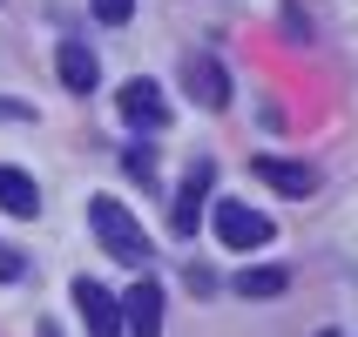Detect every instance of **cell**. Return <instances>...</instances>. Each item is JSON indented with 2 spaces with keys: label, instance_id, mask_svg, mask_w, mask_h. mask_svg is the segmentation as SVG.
<instances>
[{
  "label": "cell",
  "instance_id": "1",
  "mask_svg": "<svg viewBox=\"0 0 358 337\" xmlns=\"http://www.w3.org/2000/svg\"><path fill=\"white\" fill-rule=\"evenodd\" d=\"M88 230L101 237V250H108V257H122V263H149V237H142V223L129 216L115 196H95V202H88Z\"/></svg>",
  "mask_w": 358,
  "mask_h": 337
},
{
  "label": "cell",
  "instance_id": "2",
  "mask_svg": "<svg viewBox=\"0 0 358 337\" xmlns=\"http://www.w3.org/2000/svg\"><path fill=\"white\" fill-rule=\"evenodd\" d=\"M122 121L136 128V135H156V128H169V108H162V88L149 75H136V81H122Z\"/></svg>",
  "mask_w": 358,
  "mask_h": 337
},
{
  "label": "cell",
  "instance_id": "3",
  "mask_svg": "<svg viewBox=\"0 0 358 337\" xmlns=\"http://www.w3.org/2000/svg\"><path fill=\"white\" fill-rule=\"evenodd\" d=\"M210 182H217V162H210V156H196V162H189V182H182V189H176V202H169V230H176V237H196Z\"/></svg>",
  "mask_w": 358,
  "mask_h": 337
},
{
  "label": "cell",
  "instance_id": "4",
  "mask_svg": "<svg viewBox=\"0 0 358 337\" xmlns=\"http://www.w3.org/2000/svg\"><path fill=\"white\" fill-rule=\"evenodd\" d=\"M217 237L230 243V250H264V243H271V216H257V209H250V202H217Z\"/></svg>",
  "mask_w": 358,
  "mask_h": 337
},
{
  "label": "cell",
  "instance_id": "5",
  "mask_svg": "<svg viewBox=\"0 0 358 337\" xmlns=\"http://www.w3.org/2000/svg\"><path fill=\"white\" fill-rule=\"evenodd\" d=\"M75 310L88 324V337H122V304L101 290L95 277H75Z\"/></svg>",
  "mask_w": 358,
  "mask_h": 337
},
{
  "label": "cell",
  "instance_id": "6",
  "mask_svg": "<svg viewBox=\"0 0 358 337\" xmlns=\"http://www.w3.org/2000/svg\"><path fill=\"white\" fill-rule=\"evenodd\" d=\"M182 88H189V101H203V108H223V101H230V75H223L217 54H189L182 61Z\"/></svg>",
  "mask_w": 358,
  "mask_h": 337
},
{
  "label": "cell",
  "instance_id": "7",
  "mask_svg": "<svg viewBox=\"0 0 358 337\" xmlns=\"http://www.w3.org/2000/svg\"><path fill=\"white\" fill-rule=\"evenodd\" d=\"M122 331L129 337H162V290L156 277H142L129 297H122Z\"/></svg>",
  "mask_w": 358,
  "mask_h": 337
},
{
  "label": "cell",
  "instance_id": "8",
  "mask_svg": "<svg viewBox=\"0 0 358 337\" xmlns=\"http://www.w3.org/2000/svg\"><path fill=\"white\" fill-rule=\"evenodd\" d=\"M250 169H257L278 196H311V189H318V169H311V162H291V156H257Z\"/></svg>",
  "mask_w": 358,
  "mask_h": 337
},
{
  "label": "cell",
  "instance_id": "9",
  "mask_svg": "<svg viewBox=\"0 0 358 337\" xmlns=\"http://www.w3.org/2000/svg\"><path fill=\"white\" fill-rule=\"evenodd\" d=\"M61 81H68L75 95H95V81H101V61L88 54V47H75V40H68V47H61Z\"/></svg>",
  "mask_w": 358,
  "mask_h": 337
},
{
  "label": "cell",
  "instance_id": "10",
  "mask_svg": "<svg viewBox=\"0 0 358 337\" xmlns=\"http://www.w3.org/2000/svg\"><path fill=\"white\" fill-rule=\"evenodd\" d=\"M0 209L7 216H41V189L20 169H0Z\"/></svg>",
  "mask_w": 358,
  "mask_h": 337
},
{
  "label": "cell",
  "instance_id": "11",
  "mask_svg": "<svg viewBox=\"0 0 358 337\" xmlns=\"http://www.w3.org/2000/svg\"><path fill=\"white\" fill-rule=\"evenodd\" d=\"M237 290L243 297H278V290H291V270H284V263H257V270L237 277Z\"/></svg>",
  "mask_w": 358,
  "mask_h": 337
},
{
  "label": "cell",
  "instance_id": "12",
  "mask_svg": "<svg viewBox=\"0 0 358 337\" xmlns=\"http://www.w3.org/2000/svg\"><path fill=\"white\" fill-rule=\"evenodd\" d=\"M122 169H129V182H142V189L156 182V156H149V149H129V156H122Z\"/></svg>",
  "mask_w": 358,
  "mask_h": 337
},
{
  "label": "cell",
  "instance_id": "13",
  "mask_svg": "<svg viewBox=\"0 0 358 337\" xmlns=\"http://www.w3.org/2000/svg\"><path fill=\"white\" fill-rule=\"evenodd\" d=\"M27 277V257H20L14 243H0V283H20Z\"/></svg>",
  "mask_w": 358,
  "mask_h": 337
},
{
  "label": "cell",
  "instance_id": "14",
  "mask_svg": "<svg viewBox=\"0 0 358 337\" xmlns=\"http://www.w3.org/2000/svg\"><path fill=\"white\" fill-rule=\"evenodd\" d=\"M95 7V20H108V27H122V20L136 14V0H88Z\"/></svg>",
  "mask_w": 358,
  "mask_h": 337
},
{
  "label": "cell",
  "instance_id": "15",
  "mask_svg": "<svg viewBox=\"0 0 358 337\" xmlns=\"http://www.w3.org/2000/svg\"><path fill=\"white\" fill-rule=\"evenodd\" d=\"M182 283H189V290H196V297H210V290H217V277H210V270H203V263H196V270H182Z\"/></svg>",
  "mask_w": 358,
  "mask_h": 337
},
{
  "label": "cell",
  "instance_id": "16",
  "mask_svg": "<svg viewBox=\"0 0 358 337\" xmlns=\"http://www.w3.org/2000/svg\"><path fill=\"white\" fill-rule=\"evenodd\" d=\"M34 115V108H27V101H14V95H0V121H27Z\"/></svg>",
  "mask_w": 358,
  "mask_h": 337
},
{
  "label": "cell",
  "instance_id": "17",
  "mask_svg": "<svg viewBox=\"0 0 358 337\" xmlns=\"http://www.w3.org/2000/svg\"><path fill=\"white\" fill-rule=\"evenodd\" d=\"M318 337H338V331H318Z\"/></svg>",
  "mask_w": 358,
  "mask_h": 337
}]
</instances>
